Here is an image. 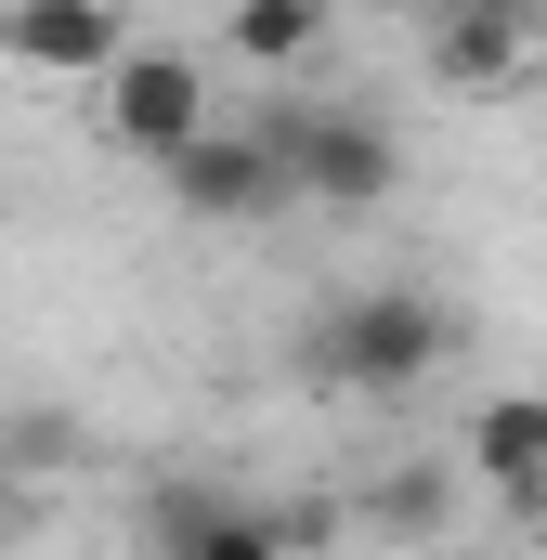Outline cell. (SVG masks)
Masks as SVG:
<instances>
[{
    "label": "cell",
    "mask_w": 547,
    "mask_h": 560,
    "mask_svg": "<svg viewBox=\"0 0 547 560\" xmlns=\"http://www.w3.org/2000/svg\"><path fill=\"white\" fill-rule=\"evenodd\" d=\"M443 352H456V313H443L430 287H352V300H326V326H313V378H326V392H365V405H405Z\"/></svg>",
    "instance_id": "obj_1"
},
{
    "label": "cell",
    "mask_w": 547,
    "mask_h": 560,
    "mask_svg": "<svg viewBox=\"0 0 547 560\" xmlns=\"http://www.w3.org/2000/svg\"><path fill=\"white\" fill-rule=\"evenodd\" d=\"M248 131L287 156V183H300V209H379L392 183H405V143L379 131L365 105H300V92H274Z\"/></svg>",
    "instance_id": "obj_2"
},
{
    "label": "cell",
    "mask_w": 547,
    "mask_h": 560,
    "mask_svg": "<svg viewBox=\"0 0 547 560\" xmlns=\"http://www.w3.org/2000/svg\"><path fill=\"white\" fill-rule=\"evenodd\" d=\"M156 196H170L183 222H209V235H235V222H274V209H300L287 156H274L248 118H209L196 143H170V156H156Z\"/></svg>",
    "instance_id": "obj_3"
},
{
    "label": "cell",
    "mask_w": 547,
    "mask_h": 560,
    "mask_svg": "<svg viewBox=\"0 0 547 560\" xmlns=\"http://www.w3.org/2000/svg\"><path fill=\"white\" fill-rule=\"evenodd\" d=\"M92 105H105V143H131L143 170L222 118V105H209V66H196V52H170V39H131V52L92 79Z\"/></svg>",
    "instance_id": "obj_4"
},
{
    "label": "cell",
    "mask_w": 547,
    "mask_h": 560,
    "mask_svg": "<svg viewBox=\"0 0 547 560\" xmlns=\"http://www.w3.org/2000/svg\"><path fill=\"white\" fill-rule=\"evenodd\" d=\"M0 52L39 66V79H105L131 52V26H118V0H13V39Z\"/></svg>",
    "instance_id": "obj_5"
},
{
    "label": "cell",
    "mask_w": 547,
    "mask_h": 560,
    "mask_svg": "<svg viewBox=\"0 0 547 560\" xmlns=\"http://www.w3.org/2000/svg\"><path fill=\"white\" fill-rule=\"evenodd\" d=\"M156 560H287V522L183 482V495H156Z\"/></svg>",
    "instance_id": "obj_6"
},
{
    "label": "cell",
    "mask_w": 547,
    "mask_h": 560,
    "mask_svg": "<svg viewBox=\"0 0 547 560\" xmlns=\"http://www.w3.org/2000/svg\"><path fill=\"white\" fill-rule=\"evenodd\" d=\"M469 469H482V495L547 509V392H496V405L469 418Z\"/></svg>",
    "instance_id": "obj_7"
},
{
    "label": "cell",
    "mask_w": 547,
    "mask_h": 560,
    "mask_svg": "<svg viewBox=\"0 0 547 560\" xmlns=\"http://www.w3.org/2000/svg\"><path fill=\"white\" fill-rule=\"evenodd\" d=\"M430 66H443L456 92H496V79L522 66V13H443V26H430Z\"/></svg>",
    "instance_id": "obj_8"
},
{
    "label": "cell",
    "mask_w": 547,
    "mask_h": 560,
    "mask_svg": "<svg viewBox=\"0 0 547 560\" xmlns=\"http://www.w3.org/2000/svg\"><path fill=\"white\" fill-rule=\"evenodd\" d=\"M313 39H326V0H235V52H248V66H274V79H287Z\"/></svg>",
    "instance_id": "obj_9"
},
{
    "label": "cell",
    "mask_w": 547,
    "mask_h": 560,
    "mask_svg": "<svg viewBox=\"0 0 547 560\" xmlns=\"http://www.w3.org/2000/svg\"><path fill=\"white\" fill-rule=\"evenodd\" d=\"M352 509H365V522H392V535H430V522H443V469H392V482H365Z\"/></svg>",
    "instance_id": "obj_10"
},
{
    "label": "cell",
    "mask_w": 547,
    "mask_h": 560,
    "mask_svg": "<svg viewBox=\"0 0 547 560\" xmlns=\"http://www.w3.org/2000/svg\"><path fill=\"white\" fill-rule=\"evenodd\" d=\"M0 456H13V469H79V430H66V418H13Z\"/></svg>",
    "instance_id": "obj_11"
},
{
    "label": "cell",
    "mask_w": 547,
    "mask_h": 560,
    "mask_svg": "<svg viewBox=\"0 0 547 560\" xmlns=\"http://www.w3.org/2000/svg\"><path fill=\"white\" fill-rule=\"evenodd\" d=\"M392 13H417V26H443V13H522V26H535L547 0H392Z\"/></svg>",
    "instance_id": "obj_12"
},
{
    "label": "cell",
    "mask_w": 547,
    "mask_h": 560,
    "mask_svg": "<svg viewBox=\"0 0 547 560\" xmlns=\"http://www.w3.org/2000/svg\"><path fill=\"white\" fill-rule=\"evenodd\" d=\"M0 39H13V0H0Z\"/></svg>",
    "instance_id": "obj_13"
}]
</instances>
